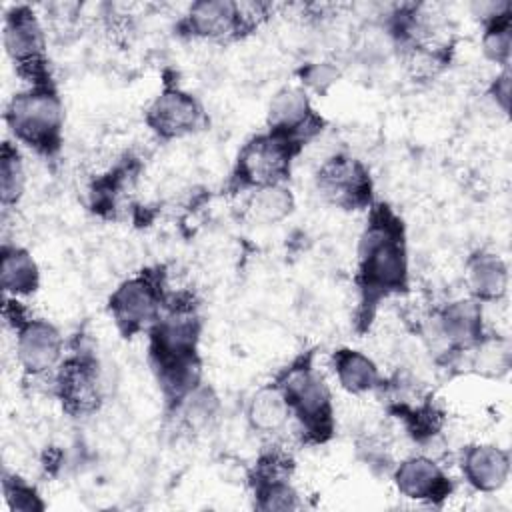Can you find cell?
<instances>
[{
	"mask_svg": "<svg viewBox=\"0 0 512 512\" xmlns=\"http://www.w3.org/2000/svg\"><path fill=\"white\" fill-rule=\"evenodd\" d=\"M360 278L368 292L386 294L406 286L408 262L400 230L382 218L368 226L360 246Z\"/></svg>",
	"mask_w": 512,
	"mask_h": 512,
	"instance_id": "obj_1",
	"label": "cell"
},
{
	"mask_svg": "<svg viewBox=\"0 0 512 512\" xmlns=\"http://www.w3.org/2000/svg\"><path fill=\"white\" fill-rule=\"evenodd\" d=\"M6 122L16 138L40 152H52L60 144L62 106L48 82L16 94L6 108Z\"/></svg>",
	"mask_w": 512,
	"mask_h": 512,
	"instance_id": "obj_2",
	"label": "cell"
},
{
	"mask_svg": "<svg viewBox=\"0 0 512 512\" xmlns=\"http://www.w3.org/2000/svg\"><path fill=\"white\" fill-rule=\"evenodd\" d=\"M4 48L32 84H46L44 32L30 8L18 6L4 16Z\"/></svg>",
	"mask_w": 512,
	"mask_h": 512,
	"instance_id": "obj_3",
	"label": "cell"
},
{
	"mask_svg": "<svg viewBox=\"0 0 512 512\" xmlns=\"http://www.w3.org/2000/svg\"><path fill=\"white\" fill-rule=\"evenodd\" d=\"M292 146L294 142L274 132L254 138L240 150L236 178L244 186L256 188L282 182L290 168Z\"/></svg>",
	"mask_w": 512,
	"mask_h": 512,
	"instance_id": "obj_4",
	"label": "cell"
},
{
	"mask_svg": "<svg viewBox=\"0 0 512 512\" xmlns=\"http://www.w3.org/2000/svg\"><path fill=\"white\" fill-rule=\"evenodd\" d=\"M288 398L290 410L296 412L302 426L320 438V434L330 430V392L320 374L312 368H292L282 384Z\"/></svg>",
	"mask_w": 512,
	"mask_h": 512,
	"instance_id": "obj_5",
	"label": "cell"
},
{
	"mask_svg": "<svg viewBox=\"0 0 512 512\" xmlns=\"http://www.w3.org/2000/svg\"><path fill=\"white\" fill-rule=\"evenodd\" d=\"M110 312L122 330H140L158 320L160 292L150 278H130L112 292Z\"/></svg>",
	"mask_w": 512,
	"mask_h": 512,
	"instance_id": "obj_6",
	"label": "cell"
},
{
	"mask_svg": "<svg viewBox=\"0 0 512 512\" xmlns=\"http://www.w3.org/2000/svg\"><path fill=\"white\" fill-rule=\"evenodd\" d=\"M318 188L334 204L356 208L370 196L368 174L360 162L348 156H334L318 170Z\"/></svg>",
	"mask_w": 512,
	"mask_h": 512,
	"instance_id": "obj_7",
	"label": "cell"
},
{
	"mask_svg": "<svg viewBox=\"0 0 512 512\" xmlns=\"http://www.w3.org/2000/svg\"><path fill=\"white\" fill-rule=\"evenodd\" d=\"M62 352L60 332L46 320H22L16 326V354L22 368L30 374L52 370Z\"/></svg>",
	"mask_w": 512,
	"mask_h": 512,
	"instance_id": "obj_8",
	"label": "cell"
},
{
	"mask_svg": "<svg viewBox=\"0 0 512 512\" xmlns=\"http://www.w3.org/2000/svg\"><path fill=\"white\" fill-rule=\"evenodd\" d=\"M200 120L202 110L198 102L178 88L164 90L146 112L148 126L162 138L184 136L196 130Z\"/></svg>",
	"mask_w": 512,
	"mask_h": 512,
	"instance_id": "obj_9",
	"label": "cell"
},
{
	"mask_svg": "<svg viewBox=\"0 0 512 512\" xmlns=\"http://www.w3.org/2000/svg\"><path fill=\"white\" fill-rule=\"evenodd\" d=\"M270 132L288 138L294 144L310 138L318 130V120L312 114L308 96L300 88H282L268 108Z\"/></svg>",
	"mask_w": 512,
	"mask_h": 512,
	"instance_id": "obj_10",
	"label": "cell"
},
{
	"mask_svg": "<svg viewBox=\"0 0 512 512\" xmlns=\"http://www.w3.org/2000/svg\"><path fill=\"white\" fill-rule=\"evenodd\" d=\"M396 488L412 500H438L450 494V482L440 466L428 456H412L394 472Z\"/></svg>",
	"mask_w": 512,
	"mask_h": 512,
	"instance_id": "obj_11",
	"label": "cell"
},
{
	"mask_svg": "<svg viewBox=\"0 0 512 512\" xmlns=\"http://www.w3.org/2000/svg\"><path fill=\"white\" fill-rule=\"evenodd\" d=\"M56 386L64 406L70 412H76V414L92 412L100 402L96 368L86 360H80V358L68 360L58 372Z\"/></svg>",
	"mask_w": 512,
	"mask_h": 512,
	"instance_id": "obj_12",
	"label": "cell"
},
{
	"mask_svg": "<svg viewBox=\"0 0 512 512\" xmlns=\"http://www.w3.org/2000/svg\"><path fill=\"white\" fill-rule=\"evenodd\" d=\"M434 334L452 346H472L482 334V308L476 300H454L434 318Z\"/></svg>",
	"mask_w": 512,
	"mask_h": 512,
	"instance_id": "obj_13",
	"label": "cell"
},
{
	"mask_svg": "<svg viewBox=\"0 0 512 512\" xmlns=\"http://www.w3.org/2000/svg\"><path fill=\"white\" fill-rule=\"evenodd\" d=\"M462 466L468 482L482 492H494L502 488L510 472L508 454L492 444H478L468 448Z\"/></svg>",
	"mask_w": 512,
	"mask_h": 512,
	"instance_id": "obj_14",
	"label": "cell"
},
{
	"mask_svg": "<svg viewBox=\"0 0 512 512\" xmlns=\"http://www.w3.org/2000/svg\"><path fill=\"white\" fill-rule=\"evenodd\" d=\"M186 22L190 32L202 38H224L242 26L238 4L228 0H204L192 4Z\"/></svg>",
	"mask_w": 512,
	"mask_h": 512,
	"instance_id": "obj_15",
	"label": "cell"
},
{
	"mask_svg": "<svg viewBox=\"0 0 512 512\" xmlns=\"http://www.w3.org/2000/svg\"><path fill=\"white\" fill-rule=\"evenodd\" d=\"M290 412L282 386H266L250 398L248 422L258 432H276L286 424Z\"/></svg>",
	"mask_w": 512,
	"mask_h": 512,
	"instance_id": "obj_16",
	"label": "cell"
},
{
	"mask_svg": "<svg viewBox=\"0 0 512 512\" xmlns=\"http://www.w3.org/2000/svg\"><path fill=\"white\" fill-rule=\"evenodd\" d=\"M0 282L4 292L12 296L34 292L38 286V266L34 258L18 246H4Z\"/></svg>",
	"mask_w": 512,
	"mask_h": 512,
	"instance_id": "obj_17",
	"label": "cell"
},
{
	"mask_svg": "<svg viewBox=\"0 0 512 512\" xmlns=\"http://www.w3.org/2000/svg\"><path fill=\"white\" fill-rule=\"evenodd\" d=\"M468 286L478 300H498L508 286L506 264L492 254H480L468 264Z\"/></svg>",
	"mask_w": 512,
	"mask_h": 512,
	"instance_id": "obj_18",
	"label": "cell"
},
{
	"mask_svg": "<svg viewBox=\"0 0 512 512\" xmlns=\"http://www.w3.org/2000/svg\"><path fill=\"white\" fill-rule=\"evenodd\" d=\"M334 372L344 390L362 394L378 386L380 374L376 364L356 350H340L334 356Z\"/></svg>",
	"mask_w": 512,
	"mask_h": 512,
	"instance_id": "obj_19",
	"label": "cell"
},
{
	"mask_svg": "<svg viewBox=\"0 0 512 512\" xmlns=\"http://www.w3.org/2000/svg\"><path fill=\"white\" fill-rule=\"evenodd\" d=\"M294 208V198L282 182L260 186L248 200L246 212L258 224H276L284 220Z\"/></svg>",
	"mask_w": 512,
	"mask_h": 512,
	"instance_id": "obj_20",
	"label": "cell"
},
{
	"mask_svg": "<svg viewBox=\"0 0 512 512\" xmlns=\"http://www.w3.org/2000/svg\"><path fill=\"white\" fill-rule=\"evenodd\" d=\"M24 166L20 160V154L16 148H12L8 142L2 148L0 156V192H2V202L14 204L24 190Z\"/></svg>",
	"mask_w": 512,
	"mask_h": 512,
	"instance_id": "obj_21",
	"label": "cell"
},
{
	"mask_svg": "<svg viewBox=\"0 0 512 512\" xmlns=\"http://www.w3.org/2000/svg\"><path fill=\"white\" fill-rule=\"evenodd\" d=\"M258 496H260L258 506L262 510H294L300 506L294 488L284 480V476L260 478Z\"/></svg>",
	"mask_w": 512,
	"mask_h": 512,
	"instance_id": "obj_22",
	"label": "cell"
},
{
	"mask_svg": "<svg viewBox=\"0 0 512 512\" xmlns=\"http://www.w3.org/2000/svg\"><path fill=\"white\" fill-rule=\"evenodd\" d=\"M218 408L216 396L208 388L194 386L184 398H182V416L192 428L206 426L208 420L214 416Z\"/></svg>",
	"mask_w": 512,
	"mask_h": 512,
	"instance_id": "obj_23",
	"label": "cell"
},
{
	"mask_svg": "<svg viewBox=\"0 0 512 512\" xmlns=\"http://www.w3.org/2000/svg\"><path fill=\"white\" fill-rule=\"evenodd\" d=\"M510 44H512V36H510V22L508 16H496L492 18L486 34H484V52L490 60L506 64L508 56H510Z\"/></svg>",
	"mask_w": 512,
	"mask_h": 512,
	"instance_id": "obj_24",
	"label": "cell"
},
{
	"mask_svg": "<svg viewBox=\"0 0 512 512\" xmlns=\"http://www.w3.org/2000/svg\"><path fill=\"white\" fill-rule=\"evenodd\" d=\"M4 492H6L8 504H10L14 510H18V512H32V510H42V508H44V504L40 502V498L36 496V492H34L30 486H26L24 482H18V478H16V480H10V478L6 476V480H4Z\"/></svg>",
	"mask_w": 512,
	"mask_h": 512,
	"instance_id": "obj_25",
	"label": "cell"
},
{
	"mask_svg": "<svg viewBox=\"0 0 512 512\" xmlns=\"http://www.w3.org/2000/svg\"><path fill=\"white\" fill-rule=\"evenodd\" d=\"M302 78L316 92H324L330 84L336 82L338 68L332 66L330 62H318V64H312V66L304 68L302 70Z\"/></svg>",
	"mask_w": 512,
	"mask_h": 512,
	"instance_id": "obj_26",
	"label": "cell"
},
{
	"mask_svg": "<svg viewBox=\"0 0 512 512\" xmlns=\"http://www.w3.org/2000/svg\"><path fill=\"white\" fill-rule=\"evenodd\" d=\"M492 94H494L496 102H498L504 110H508V102H510V76H508V72H504L502 76H498V80H496L494 86H492Z\"/></svg>",
	"mask_w": 512,
	"mask_h": 512,
	"instance_id": "obj_27",
	"label": "cell"
}]
</instances>
